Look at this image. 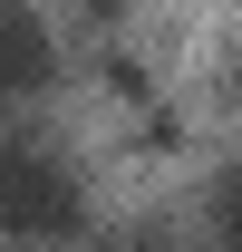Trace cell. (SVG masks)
<instances>
[{
  "mask_svg": "<svg viewBox=\"0 0 242 252\" xmlns=\"http://www.w3.org/2000/svg\"><path fill=\"white\" fill-rule=\"evenodd\" d=\"M59 78V39L30 0H0V97H39Z\"/></svg>",
  "mask_w": 242,
  "mask_h": 252,
  "instance_id": "2",
  "label": "cell"
},
{
  "mask_svg": "<svg viewBox=\"0 0 242 252\" xmlns=\"http://www.w3.org/2000/svg\"><path fill=\"white\" fill-rule=\"evenodd\" d=\"M204 214H213V233H223V252H242V165H233V175H213Z\"/></svg>",
  "mask_w": 242,
  "mask_h": 252,
  "instance_id": "3",
  "label": "cell"
},
{
  "mask_svg": "<svg viewBox=\"0 0 242 252\" xmlns=\"http://www.w3.org/2000/svg\"><path fill=\"white\" fill-rule=\"evenodd\" d=\"M97 252H184V243H165V233H107Z\"/></svg>",
  "mask_w": 242,
  "mask_h": 252,
  "instance_id": "4",
  "label": "cell"
},
{
  "mask_svg": "<svg viewBox=\"0 0 242 252\" xmlns=\"http://www.w3.org/2000/svg\"><path fill=\"white\" fill-rule=\"evenodd\" d=\"M0 233L10 243H68L88 233V185L49 136H0Z\"/></svg>",
  "mask_w": 242,
  "mask_h": 252,
  "instance_id": "1",
  "label": "cell"
}]
</instances>
